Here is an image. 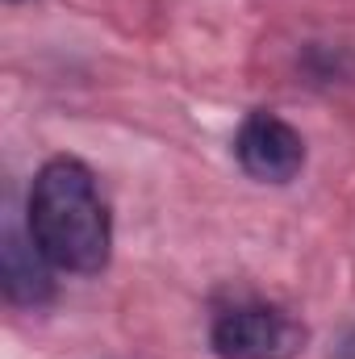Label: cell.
Segmentation results:
<instances>
[{"label": "cell", "mask_w": 355, "mask_h": 359, "mask_svg": "<svg viewBox=\"0 0 355 359\" xmlns=\"http://www.w3.org/2000/svg\"><path fill=\"white\" fill-rule=\"evenodd\" d=\"M25 230L55 271L96 276L109 268L113 222L88 163L55 155L38 168L25 201Z\"/></svg>", "instance_id": "1"}, {"label": "cell", "mask_w": 355, "mask_h": 359, "mask_svg": "<svg viewBox=\"0 0 355 359\" xmlns=\"http://www.w3.org/2000/svg\"><path fill=\"white\" fill-rule=\"evenodd\" d=\"M309 343L301 318L272 301H230L209 322V347L217 359H297Z\"/></svg>", "instance_id": "2"}, {"label": "cell", "mask_w": 355, "mask_h": 359, "mask_svg": "<svg viewBox=\"0 0 355 359\" xmlns=\"http://www.w3.org/2000/svg\"><path fill=\"white\" fill-rule=\"evenodd\" d=\"M239 168L260 184H288L305 168V138L272 109H255L243 117L234 134Z\"/></svg>", "instance_id": "3"}, {"label": "cell", "mask_w": 355, "mask_h": 359, "mask_svg": "<svg viewBox=\"0 0 355 359\" xmlns=\"http://www.w3.org/2000/svg\"><path fill=\"white\" fill-rule=\"evenodd\" d=\"M51 259L34 247L29 230L25 234H4V247H0V284H4V297L13 305H25V309H38L55 297V280H51Z\"/></svg>", "instance_id": "4"}, {"label": "cell", "mask_w": 355, "mask_h": 359, "mask_svg": "<svg viewBox=\"0 0 355 359\" xmlns=\"http://www.w3.org/2000/svg\"><path fill=\"white\" fill-rule=\"evenodd\" d=\"M339 359H355V326L347 330V339H343V347H339Z\"/></svg>", "instance_id": "5"}, {"label": "cell", "mask_w": 355, "mask_h": 359, "mask_svg": "<svg viewBox=\"0 0 355 359\" xmlns=\"http://www.w3.org/2000/svg\"><path fill=\"white\" fill-rule=\"evenodd\" d=\"M8 4H17V0H8Z\"/></svg>", "instance_id": "6"}]
</instances>
